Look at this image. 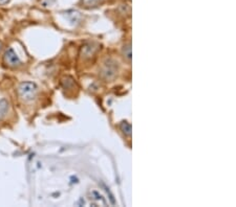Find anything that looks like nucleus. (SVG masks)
Here are the masks:
<instances>
[{
	"label": "nucleus",
	"mask_w": 236,
	"mask_h": 207,
	"mask_svg": "<svg viewBox=\"0 0 236 207\" xmlns=\"http://www.w3.org/2000/svg\"><path fill=\"white\" fill-rule=\"evenodd\" d=\"M102 0H82L83 4L86 5V7H95V5L99 4V2H101Z\"/></svg>",
	"instance_id": "obj_8"
},
{
	"label": "nucleus",
	"mask_w": 236,
	"mask_h": 207,
	"mask_svg": "<svg viewBox=\"0 0 236 207\" xmlns=\"http://www.w3.org/2000/svg\"><path fill=\"white\" fill-rule=\"evenodd\" d=\"M4 63L10 67H18L21 64V61H20L19 57L16 55V52H14L13 48H8L4 53L3 57Z\"/></svg>",
	"instance_id": "obj_3"
},
{
	"label": "nucleus",
	"mask_w": 236,
	"mask_h": 207,
	"mask_svg": "<svg viewBox=\"0 0 236 207\" xmlns=\"http://www.w3.org/2000/svg\"><path fill=\"white\" fill-rule=\"evenodd\" d=\"M10 0H0V4H7Z\"/></svg>",
	"instance_id": "obj_9"
},
{
	"label": "nucleus",
	"mask_w": 236,
	"mask_h": 207,
	"mask_svg": "<svg viewBox=\"0 0 236 207\" xmlns=\"http://www.w3.org/2000/svg\"><path fill=\"white\" fill-rule=\"evenodd\" d=\"M116 71H118V67H116L115 63L108 60V61L104 64L101 74H102V76L105 80H111L115 76Z\"/></svg>",
	"instance_id": "obj_2"
},
{
	"label": "nucleus",
	"mask_w": 236,
	"mask_h": 207,
	"mask_svg": "<svg viewBox=\"0 0 236 207\" xmlns=\"http://www.w3.org/2000/svg\"><path fill=\"white\" fill-rule=\"evenodd\" d=\"M8 101L7 100H1L0 101V119H2L8 112Z\"/></svg>",
	"instance_id": "obj_5"
},
{
	"label": "nucleus",
	"mask_w": 236,
	"mask_h": 207,
	"mask_svg": "<svg viewBox=\"0 0 236 207\" xmlns=\"http://www.w3.org/2000/svg\"><path fill=\"white\" fill-rule=\"evenodd\" d=\"M120 128L125 135H127V136H130L131 135V125L128 124L127 121H122L120 125Z\"/></svg>",
	"instance_id": "obj_6"
},
{
	"label": "nucleus",
	"mask_w": 236,
	"mask_h": 207,
	"mask_svg": "<svg viewBox=\"0 0 236 207\" xmlns=\"http://www.w3.org/2000/svg\"><path fill=\"white\" fill-rule=\"evenodd\" d=\"M1 47H2V44H1V42H0V50H1Z\"/></svg>",
	"instance_id": "obj_10"
},
{
	"label": "nucleus",
	"mask_w": 236,
	"mask_h": 207,
	"mask_svg": "<svg viewBox=\"0 0 236 207\" xmlns=\"http://www.w3.org/2000/svg\"><path fill=\"white\" fill-rule=\"evenodd\" d=\"M123 52H124V57H125V58H126L128 61H130V60H131V46H130V44H128V45H126V46H124Z\"/></svg>",
	"instance_id": "obj_7"
},
{
	"label": "nucleus",
	"mask_w": 236,
	"mask_h": 207,
	"mask_svg": "<svg viewBox=\"0 0 236 207\" xmlns=\"http://www.w3.org/2000/svg\"><path fill=\"white\" fill-rule=\"evenodd\" d=\"M97 49H98V47L95 46L94 44H85L84 46H82L81 52H82L83 57L89 58V57H91L95 52H97Z\"/></svg>",
	"instance_id": "obj_4"
},
{
	"label": "nucleus",
	"mask_w": 236,
	"mask_h": 207,
	"mask_svg": "<svg viewBox=\"0 0 236 207\" xmlns=\"http://www.w3.org/2000/svg\"><path fill=\"white\" fill-rule=\"evenodd\" d=\"M37 94V86L33 82H23L18 87V95L24 101L34 100Z\"/></svg>",
	"instance_id": "obj_1"
}]
</instances>
